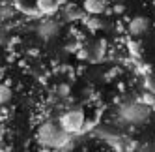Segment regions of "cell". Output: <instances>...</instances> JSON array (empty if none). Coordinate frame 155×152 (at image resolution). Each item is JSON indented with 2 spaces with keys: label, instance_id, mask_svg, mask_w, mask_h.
<instances>
[{
  "label": "cell",
  "instance_id": "obj_1",
  "mask_svg": "<svg viewBox=\"0 0 155 152\" xmlns=\"http://www.w3.org/2000/svg\"><path fill=\"white\" fill-rule=\"evenodd\" d=\"M150 115H151V109L142 102H127V103H121L118 109V116L125 124H133V126L144 124L150 118Z\"/></svg>",
  "mask_w": 155,
  "mask_h": 152
},
{
  "label": "cell",
  "instance_id": "obj_2",
  "mask_svg": "<svg viewBox=\"0 0 155 152\" xmlns=\"http://www.w3.org/2000/svg\"><path fill=\"white\" fill-rule=\"evenodd\" d=\"M38 139H39L41 145H45L49 148H58L68 141V133L60 128V124L45 122L38 130Z\"/></svg>",
  "mask_w": 155,
  "mask_h": 152
},
{
  "label": "cell",
  "instance_id": "obj_3",
  "mask_svg": "<svg viewBox=\"0 0 155 152\" xmlns=\"http://www.w3.org/2000/svg\"><path fill=\"white\" fill-rule=\"evenodd\" d=\"M58 124H60V128L64 130L65 133H75V132H79V130L82 128V124H84V115L79 109L68 111V113H64L60 116V122Z\"/></svg>",
  "mask_w": 155,
  "mask_h": 152
},
{
  "label": "cell",
  "instance_id": "obj_4",
  "mask_svg": "<svg viewBox=\"0 0 155 152\" xmlns=\"http://www.w3.org/2000/svg\"><path fill=\"white\" fill-rule=\"evenodd\" d=\"M148 26H150V21L144 17V15H138V17H133L131 19L129 32H131V34H135V36H142L144 32L148 30Z\"/></svg>",
  "mask_w": 155,
  "mask_h": 152
},
{
  "label": "cell",
  "instance_id": "obj_5",
  "mask_svg": "<svg viewBox=\"0 0 155 152\" xmlns=\"http://www.w3.org/2000/svg\"><path fill=\"white\" fill-rule=\"evenodd\" d=\"M84 9L90 15H99L105 12V2L103 0H84Z\"/></svg>",
  "mask_w": 155,
  "mask_h": 152
},
{
  "label": "cell",
  "instance_id": "obj_6",
  "mask_svg": "<svg viewBox=\"0 0 155 152\" xmlns=\"http://www.w3.org/2000/svg\"><path fill=\"white\" fill-rule=\"evenodd\" d=\"M36 9L39 13L47 15V13H51V12L56 9V2H54V0H38V2H36Z\"/></svg>",
  "mask_w": 155,
  "mask_h": 152
},
{
  "label": "cell",
  "instance_id": "obj_7",
  "mask_svg": "<svg viewBox=\"0 0 155 152\" xmlns=\"http://www.w3.org/2000/svg\"><path fill=\"white\" fill-rule=\"evenodd\" d=\"M9 100H12V88L8 85H0V105L8 103Z\"/></svg>",
  "mask_w": 155,
  "mask_h": 152
},
{
  "label": "cell",
  "instance_id": "obj_8",
  "mask_svg": "<svg viewBox=\"0 0 155 152\" xmlns=\"http://www.w3.org/2000/svg\"><path fill=\"white\" fill-rule=\"evenodd\" d=\"M39 34L45 36V38H49V36H52V34H56V25H54V23H45V25L41 26Z\"/></svg>",
  "mask_w": 155,
  "mask_h": 152
},
{
  "label": "cell",
  "instance_id": "obj_9",
  "mask_svg": "<svg viewBox=\"0 0 155 152\" xmlns=\"http://www.w3.org/2000/svg\"><path fill=\"white\" fill-rule=\"evenodd\" d=\"M88 28H90L92 32L99 30V28H101V21H99V19H95V15H92V19L88 21Z\"/></svg>",
  "mask_w": 155,
  "mask_h": 152
}]
</instances>
